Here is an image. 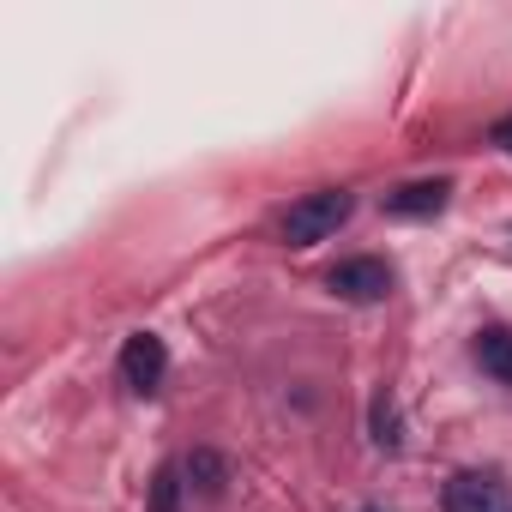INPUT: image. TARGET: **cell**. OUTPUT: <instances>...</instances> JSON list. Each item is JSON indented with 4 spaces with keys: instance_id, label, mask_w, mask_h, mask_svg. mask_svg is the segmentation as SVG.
<instances>
[{
    "instance_id": "6da1fadb",
    "label": "cell",
    "mask_w": 512,
    "mask_h": 512,
    "mask_svg": "<svg viewBox=\"0 0 512 512\" xmlns=\"http://www.w3.org/2000/svg\"><path fill=\"white\" fill-rule=\"evenodd\" d=\"M350 211H356V199H350L344 187H320V193H308V199H296V205L284 211V241H290V247L332 241V235L350 223Z\"/></svg>"
},
{
    "instance_id": "7a4b0ae2",
    "label": "cell",
    "mask_w": 512,
    "mask_h": 512,
    "mask_svg": "<svg viewBox=\"0 0 512 512\" xmlns=\"http://www.w3.org/2000/svg\"><path fill=\"white\" fill-rule=\"evenodd\" d=\"M344 302H386L392 296V266L386 260H374V253H362V260H344V266H332V278H326Z\"/></svg>"
},
{
    "instance_id": "3957f363",
    "label": "cell",
    "mask_w": 512,
    "mask_h": 512,
    "mask_svg": "<svg viewBox=\"0 0 512 512\" xmlns=\"http://www.w3.org/2000/svg\"><path fill=\"white\" fill-rule=\"evenodd\" d=\"M446 512H512V494L488 470H458L446 482Z\"/></svg>"
},
{
    "instance_id": "277c9868",
    "label": "cell",
    "mask_w": 512,
    "mask_h": 512,
    "mask_svg": "<svg viewBox=\"0 0 512 512\" xmlns=\"http://www.w3.org/2000/svg\"><path fill=\"white\" fill-rule=\"evenodd\" d=\"M163 368H169V350H163L157 332H133V338L121 344V380H127L133 392H151V386L163 380Z\"/></svg>"
},
{
    "instance_id": "5b68a950",
    "label": "cell",
    "mask_w": 512,
    "mask_h": 512,
    "mask_svg": "<svg viewBox=\"0 0 512 512\" xmlns=\"http://www.w3.org/2000/svg\"><path fill=\"white\" fill-rule=\"evenodd\" d=\"M181 476H187V494H199V500H223V488H229V458L211 452V446H199V452L181 464Z\"/></svg>"
},
{
    "instance_id": "8992f818",
    "label": "cell",
    "mask_w": 512,
    "mask_h": 512,
    "mask_svg": "<svg viewBox=\"0 0 512 512\" xmlns=\"http://www.w3.org/2000/svg\"><path fill=\"white\" fill-rule=\"evenodd\" d=\"M446 193H452V181H410V187L386 193V217H434L446 205Z\"/></svg>"
},
{
    "instance_id": "52a82bcc",
    "label": "cell",
    "mask_w": 512,
    "mask_h": 512,
    "mask_svg": "<svg viewBox=\"0 0 512 512\" xmlns=\"http://www.w3.org/2000/svg\"><path fill=\"white\" fill-rule=\"evenodd\" d=\"M476 362H482V374H488V380L512 386V332H506V326L476 332Z\"/></svg>"
},
{
    "instance_id": "ba28073f",
    "label": "cell",
    "mask_w": 512,
    "mask_h": 512,
    "mask_svg": "<svg viewBox=\"0 0 512 512\" xmlns=\"http://www.w3.org/2000/svg\"><path fill=\"white\" fill-rule=\"evenodd\" d=\"M181 464H163L157 476H151V512H181Z\"/></svg>"
},
{
    "instance_id": "9c48e42d",
    "label": "cell",
    "mask_w": 512,
    "mask_h": 512,
    "mask_svg": "<svg viewBox=\"0 0 512 512\" xmlns=\"http://www.w3.org/2000/svg\"><path fill=\"white\" fill-rule=\"evenodd\" d=\"M374 428H380V434H374L380 446H398V416H392V404H386V398L374 404Z\"/></svg>"
},
{
    "instance_id": "30bf717a",
    "label": "cell",
    "mask_w": 512,
    "mask_h": 512,
    "mask_svg": "<svg viewBox=\"0 0 512 512\" xmlns=\"http://www.w3.org/2000/svg\"><path fill=\"white\" fill-rule=\"evenodd\" d=\"M488 139H494L500 151H512V115H506V121H494V133H488Z\"/></svg>"
}]
</instances>
